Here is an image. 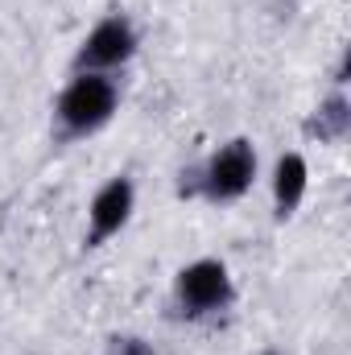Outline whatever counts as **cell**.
Segmentation results:
<instances>
[{"label": "cell", "instance_id": "obj_1", "mask_svg": "<svg viewBox=\"0 0 351 355\" xmlns=\"http://www.w3.org/2000/svg\"><path fill=\"white\" fill-rule=\"evenodd\" d=\"M116 103H120V91L108 75H95V71H79L71 79V87L58 95V124L62 132L71 137H87L95 128H103L112 116H116Z\"/></svg>", "mask_w": 351, "mask_h": 355}, {"label": "cell", "instance_id": "obj_2", "mask_svg": "<svg viewBox=\"0 0 351 355\" xmlns=\"http://www.w3.org/2000/svg\"><path fill=\"white\" fill-rule=\"evenodd\" d=\"M252 178H257V149L244 137H236V141H228V145H219L211 153V162L203 166L198 186H203V194L211 202H232L252 186Z\"/></svg>", "mask_w": 351, "mask_h": 355}, {"label": "cell", "instance_id": "obj_3", "mask_svg": "<svg viewBox=\"0 0 351 355\" xmlns=\"http://www.w3.org/2000/svg\"><path fill=\"white\" fill-rule=\"evenodd\" d=\"M137 54V29L128 17H103L79 46V58H75V71H95V75H108L116 67H124L128 58Z\"/></svg>", "mask_w": 351, "mask_h": 355}, {"label": "cell", "instance_id": "obj_4", "mask_svg": "<svg viewBox=\"0 0 351 355\" xmlns=\"http://www.w3.org/2000/svg\"><path fill=\"white\" fill-rule=\"evenodd\" d=\"M178 302H182V310L186 314H215V310H223L228 302H232V272L223 261H211V257H203V261H194V265H186L178 272Z\"/></svg>", "mask_w": 351, "mask_h": 355}, {"label": "cell", "instance_id": "obj_5", "mask_svg": "<svg viewBox=\"0 0 351 355\" xmlns=\"http://www.w3.org/2000/svg\"><path fill=\"white\" fill-rule=\"evenodd\" d=\"M132 207H137V186L128 182V178H112V182H103L99 190H95V198H91V244H103V240H112L128 219H132Z\"/></svg>", "mask_w": 351, "mask_h": 355}, {"label": "cell", "instance_id": "obj_6", "mask_svg": "<svg viewBox=\"0 0 351 355\" xmlns=\"http://www.w3.org/2000/svg\"><path fill=\"white\" fill-rule=\"evenodd\" d=\"M306 186H310V166L302 153H285L277 157L273 166V202H277V215H293L298 202L306 198Z\"/></svg>", "mask_w": 351, "mask_h": 355}, {"label": "cell", "instance_id": "obj_7", "mask_svg": "<svg viewBox=\"0 0 351 355\" xmlns=\"http://www.w3.org/2000/svg\"><path fill=\"white\" fill-rule=\"evenodd\" d=\"M348 99L343 95H331L323 107H318V120H314V128H318V137L323 141H335V137H343L348 132Z\"/></svg>", "mask_w": 351, "mask_h": 355}, {"label": "cell", "instance_id": "obj_8", "mask_svg": "<svg viewBox=\"0 0 351 355\" xmlns=\"http://www.w3.org/2000/svg\"><path fill=\"white\" fill-rule=\"evenodd\" d=\"M261 355H281V352H261Z\"/></svg>", "mask_w": 351, "mask_h": 355}]
</instances>
